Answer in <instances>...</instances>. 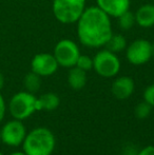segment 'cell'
Wrapping results in <instances>:
<instances>
[{
    "label": "cell",
    "instance_id": "obj_8",
    "mask_svg": "<svg viewBox=\"0 0 154 155\" xmlns=\"http://www.w3.org/2000/svg\"><path fill=\"white\" fill-rule=\"evenodd\" d=\"M27 136V129L22 120L13 119L8 121L1 128V141L10 147H18L22 145Z\"/></svg>",
    "mask_w": 154,
    "mask_h": 155
},
{
    "label": "cell",
    "instance_id": "obj_2",
    "mask_svg": "<svg viewBox=\"0 0 154 155\" xmlns=\"http://www.w3.org/2000/svg\"><path fill=\"white\" fill-rule=\"evenodd\" d=\"M55 146L53 132L44 127L35 128L27 133L22 143L23 152L27 155H52Z\"/></svg>",
    "mask_w": 154,
    "mask_h": 155
},
{
    "label": "cell",
    "instance_id": "obj_21",
    "mask_svg": "<svg viewBox=\"0 0 154 155\" xmlns=\"http://www.w3.org/2000/svg\"><path fill=\"white\" fill-rule=\"evenodd\" d=\"M5 111H6V106H5V101H4L3 96L0 93V123L2 121V119L4 118V115H5Z\"/></svg>",
    "mask_w": 154,
    "mask_h": 155
},
{
    "label": "cell",
    "instance_id": "obj_17",
    "mask_svg": "<svg viewBox=\"0 0 154 155\" xmlns=\"http://www.w3.org/2000/svg\"><path fill=\"white\" fill-rule=\"evenodd\" d=\"M117 22H118V25L121 30L128 31V30L132 29L136 23L135 15L130 11H127V12L123 13L119 17H117Z\"/></svg>",
    "mask_w": 154,
    "mask_h": 155
},
{
    "label": "cell",
    "instance_id": "obj_20",
    "mask_svg": "<svg viewBox=\"0 0 154 155\" xmlns=\"http://www.w3.org/2000/svg\"><path fill=\"white\" fill-rule=\"evenodd\" d=\"M143 97H144V101L148 102L151 107H154V84L151 86L147 87L144 91L143 94Z\"/></svg>",
    "mask_w": 154,
    "mask_h": 155
},
{
    "label": "cell",
    "instance_id": "obj_23",
    "mask_svg": "<svg viewBox=\"0 0 154 155\" xmlns=\"http://www.w3.org/2000/svg\"><path fill=\"white\" fill-rule=\"evenodd\" d=\"M3 86H4V76H3V74L0 72V91L2 90Z\"/></svg>",
    "mask_w": 154,
    "mask_h": 155
},
{
    "label": "cell",
    "instance_id": "obj_3",
    "mask_svg": "<svg viewBox=\"0 0 154 155\" xmlns=\"http://www.w3.org/2000/svg\"><path fill=\"white\" fill-rule=\"evenodd\" d=\"M86 10V0H53V14L59 22H77Z\"/></svg>",
    "mask_w": 154,
    "mask_h": 155
},
{
    "label": "cell",
    "instance_id": "obj_6",
    "mask_svg": "<svg viewBox=\"0 0 154 155\" xmlns=\"http://www.w3.org/2000/svg\"><path fill=\"white\" fill-rule=\"evenodd\" d=\"M53 55L59 65L64 68H72L76 64L80 52L74 41L70 39H62L55 45Z\"/></svg>",
    "mask_w": 154,
    "mask_h": 155
},
{
    "label": "cell",
    "instance_id": "obj_24",
    "mask_svg": "<svg viewBox=\"0 0 154 155\" xmlns=\"http://www.w3.org/2000/svg\"><path fill=\"white\" fill-rule=\"evenodd\" d=\"M10 155H27L25 153V152H20V151H16V152H13V153H11Z\"/></svg>",
    "mask_w": 154,
    "mask_h": 155
},
{
    "label": "cell",
    "instance_id": "obj_22",
    "mask_svg": "<svg viewBox=\"0 0 154 155\" xmlns=\"http://www.w3.org/2000/svg\"><path fill=\"white\" fill-rule=\"evenodd\" d=\"M136 155H154V146H147L143 148Z\"/></svg>",
    "mask_w": 154,
    "mask_h": 155
},
{
    "label": "cell",
    "instance_id": "obj_5",
    "mask_svg": "<svg viewBox=\"0 0 154 155\" xmlns=\"http://www.w3.org/2000/svg\"><path fill=\"white\" fill-rule=\"evenodd\" d=\"M93 69L101 77H114L120 70V60L113 52L101 50L93 58Z\"/></svg>",
    "mask_w": 154,
    "mask_h": 155
},
{
    "label": "cell",
    "instance_id": "obj_15",
    "mask_svg": "<svg viewBox=\"0 0 154 155\" xmlns=\"http://www.w3.org/2000/svg\"><path fill=\"white\" fill-rule=\"evenodd\" d=\"M23 86L25 88V91L35 94L36 92H38L41 87V76H39L34 72L28 73L23 78Z\"/></svg>",
    "mask_w": 154,
    "mask_h": 155
},
{
    "label": "cell",
    "instance_id": "obj_19",
    "mask_svg": "<svg viewBox=\"0 0 154 155\" xmlns=\"http://www.w3.org/2000/svg\"><path fill=\"white\" fill-rule=\"evenodd\" d=\"M75 67L79 68V69L84 70V71H86V72L90 71V70L93 69V58H91L90 56H88V55H81V54H80Z\"/></svg>",
    "mask_w": 154,
    "mask_h": 155
},
{
    "label": "cell",
    "instance_id": "obj_25",
    "mask_svg": "<svg viewBox=\"0 0 154 155\" xmlns=\"http://www.w3.org/2000/svg\"><path fill=\"white\" fill-rule=\"evenodd\" d=\"M152 54H153V56H154V43H152Z\"/></svg>",
    "mask_w": 154,
    "mask_h": 155
},
{
    "label": "cell",
    "instance_id": "obj_13",
    "mask_svg": "<svg viewBox=\"0 0 154 155\" xmlns=\"http://www.w3.org/2000/svg\"><path fill=\"white\" fill-rule=\"evenodd\" d=\"M88 81L87 72L79 69L77 67L70 68V71L68 73V84L74 90H81L84 88Z\"/></svg>",
    "mask_w": 154,
    "mask_h": 155
},
{
    "label": "cell",
    "instance_id": "obj_7",
    "mask_svg": "<svg viewBox=\"0 0 154 155\" xmlns=\"http://www.w3.org/2000/svg\"><path fill=\"white\" fill-rule=\"evenodd\" d=\"M152 43L146 39H137L127 48L126 57L128 61L134 65L145 64L151 59Z\"/></svg>",
    "mask_w": 154,
    "mask_h": 155
},
{
    "label": "cell",
    "instance_id": "obj_1",
    "mask_svg": "<svg viewBox=\"0 0 154 155\" xmlns=\"http://www.w3.org/2000/svg\"><path fill=\"white\" fill-rule=\"evenodd\" d=\"M112 34L110 16L98 6L86 8L77 21L78 39L88 48L103 47Z\"/></svg>",
    "mask_w": 154,
    "mask_h": 155
},
{
    "label": "cell",
    "instance_id": "obj_18",
    "mask_svg": "<svg viewBox=\"0 0 154 155\" xmlns=\"http://www.w3.org/2000/svg\"><path fill=\"white\" fill-rule=\"evenodd\" d=\"M151 111H152V107L146 101H142L135 107L134 109V114L135 117L138 119H146L150 116Z\"/></svg>",
    "mask_w": 154,
    "mask_h": 155
},
{
    "label": "cell",
    "instance_id": "obj_4",
    "mask_svg": "<svg viewBox=\"0 0 154 155\" xmlns=\"http://www.w3.org/2000/svg\"><path fill=\"white\" fill-rule=\"evenodd\" d=\"M37 97L34 94L22 91L16 93L8 102V111L13 118L23 120L27 119L37 111L36 108Z\"/></svg>",
    "mask_w": 154,
    "mask_h": 155
},
{
    "label": "cell",
    "instance_id": "obj_14",
    "mask_svg": "<svg viewBox=\"0 0 154 155\" xmlns=\"http://www.w3.org/2000/svg\"><path fill=\"white\" fill-rule=\"evenodd\" d=\"M60 98L55 93H45L37 98V111H54L59 107Z\"/></svg>",
    "mask_w": 154,
    "mask_h": 155
},
{
    "label": "cell",
    "instance_id": "obj_27",
    "mask_svg": "<svg viewBox=\"0 0 154 155\" xmlns=\"http://www.w3.org/2000/svg\"><path fill=\"white\" fill-rule=\"evenodd\" d=\"M0 155H3V153H1V152H0Z\"/></svg>",
    "mask_w": 154,
    "mask_h": 155
},
{
    "label": "cell",
    "instance_id": "obj_12",
    "mask_svg": "<svg viewBox=\"0 0 154 155\" xmlns=\"http://www.w3.org/2000/svg\"><path fill=\"white\" fill-rule=\"evenodd\" d=\"M135 21L140 28L154 27V4H144L135 13Z\"/></svg>",
    "mask_w": 154,
    "mask_h": 155
},
{
    "label": "cell",
    "instance_id": "obj_9",
    "mask_svg": "<svg viewBox=\"0 0 154 155\" xmlns=\"http://www.w3.org/2000/svg\"><path fill=\"white\" fill-rule=\"evenodd\" d=\"M58 64L56 58L53 54L49 53H39L33 57L31 61L32 72L38 74L41 77L51 76L57 71Z\"/></svg>",
    "mask_w": 154,
    "mask_h": 155
},
{
    "label": "cell",
    "instance_id": "obj_11",
    "mask_svg": "<svg viewBox=\"0 0 154 155\" xmlns=\"http://www.w3.org/2000/svg\"><path fill=\"white\" fill-rule=\"evenodd\" d=\"M135 84L131 77L129 76H121L116 78L112 84V94L119 100H125L133 94Z\"/></svg>",
    "mask_w": 154,
    "mask_h": 155
},
{
    "label": "cell",
    "instance_id": "obj_26",
    "mask_svg": "<svg viewBox=\"0 0 154 155\" xmlns=\"http://www.w3.org/2000/svg\"><path fill=\"white\" fill-rule=\"evenodd\" d=\"M0 141H1V129H0Z\"/></svg>",
    "mask_w": 154,
    "mask_h": 155
},
{
    "label": "cell",
    "instance_id": "obj_10",
    "mask_svg": "<svg viewBox=\"0 0 154 155\" xmlns=\"http://www.w3.org/2000/svg\"><path fill=\"white\" fill-rule=\"evenodd\" d=\"M130 0H97V6L110 17L120 16L130 10Z\"/></svg>",
    "mask_w": 154,
    "mask_h": 155
},
{
    "label": "cell",
    "instance_id": "obj_16",
    "mask_svg": "<svg viewBox=\"0 0 154 155\" xmlns=\"http://www.w3.org/2000/svg\"><path fill=\"white\" fill-rule=\"evenodd\" d=\"M107 50L113 52V53H119L127 47V40L120 34H112L108 42L106 43Z\"/></svg>",
    "mask_w": 154,
    "mask_h": 155
}]
</instances>
